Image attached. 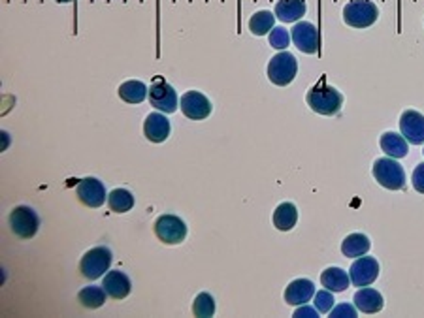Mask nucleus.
Masks as SVG:
<instances>
[{
	"label": "nucleus",
	"instance_id": "f257e3e1",
	"mask_svg": "<svg viewBox=\"0 0 424 318\" xmlns=\"http://www.w3.org/2000/svg\"><path fill=\"white\" fill-rule=\"evenodd\" d=\"M306 102L308 106L313 109L319 115H326V117H332V115H337L342 106H344V94L337 91L336 87H330L326 83V78H321L319 83L311 87L308 94H306Z\"/></svg>",
	"mask_w": 424,
	"mask_h": 318
},
{
	"label": "nucleus",
	"instance_id": "f03ea898",
	"mask_svg": "<svg viewBox=\"0 0 424 318\" xmlns=\"http://www.w3.org/2000/svg\"><path fill=\"white\" fill-rule=\"evenodd\" d=\"M373 179L387 191H402L405 186V172L400 162L391 157L377 159L371 168Z\"/></svg>",
	"mask_w": 424,
	"mask_h": 318
},
{
	"label": "nucleus",
	"instance_id": "7ed1b4c3",
	"mask_svg": "<svg viewBox=\"0 0 424 318\" xmlns=\"http://www.w3.org/2000/svg\"><path fill=\"white\" fill-rule=\"evenodd\" d=\"M344 23L353 28H368L379 19V8L371 0H351L344 6Z\"/></svg>",
	"mask_w": 424,
	"mask_h": 318
},
{
	"label": "nucleus",
	"instance_id": "20e7f679",
	"mask_svg": "<svg viewBox=\"0 0 424 318\" xmlns=\"http://www.w3.org/2000/svg\"><path fill=\"white\" fill-rule=\"evenodd\" d=\"M298 72L297 57L289 51H281V53L274 55L268 62V80L277 87L290 85Z\"/></svg>",
	"mask_w": 424,
	"mask_h": 318
},
{
	"label": "nucleus",
	"instance_id": "39448f33",
	"mask_svg": "<svg viewBox=\"0 0 424 318\" xmlns=\"http://www.w3.org/2000/svg\"><path fill=\"white\" fill-rule=\"evenodd\" d=\"M114 254L109 251L108 247H94L91 251L83 254V258L80 262V272L81 275L89 281L94 279H100L104 273L108 272L109 265H112Z\"/></svg>",
	"mask_w": 424,
	"mask_h": 318
},
{
	"label": "nucleus",
	"instance_id": "423d86ee",
	"mask_svg": "<svg viewBox=\"0 0 424 318\" xmlns=\"http://www.w3.org/2000/svg\"><path fill=\"white\" fill-rule=\"evenodd\" d=\"M12 232L21 239H33L40 228V217L28 206H17L8 217Z\"/></svg>",
	"mask_w": 424,
	"mask_h": 318
},
{
	"label": "nucleus",
	"instance_id": "0eeeda50",
	"mask_svg": "<svg viewBox=\"0 0 424 318\" xmlns=\"http://www.w3.org/2000/svg\"><path fill=\"white\" fill-rule=\"evenodd\" d=\"M155 236L159 241H162L164 245H179L187 238L188 228L185 224V220L175 217V215H161L155 220Z\"/></svg>",
	"mask_w": 424,
	"mask_h": 318
},
{
	"label": "nucleus",
	"instance_id": "6e6552de",
	"mask_svg": "<svg viewBox=\"0 0 424 318\" xmlns=\"http://www.w3.org/2000/svg\"><path fill=\"white\" fill-rule=\"evenodd\" d=\"M149 104L159 109L161 113H174L177 109V94H175V89L170 85L168 81L157 76L151 87H149Z\"/></svg>",
	"mask_w": 424,
	"mask_h": 318
},
{
	"label": "nucleus",
	"instance_id": "1a4fd4ad",
	"mask_svg": "<svg viewBox=\"0 0 424 318\" xmlns=\"http://www.w3.org/2000/svg\"><path fill=\"white\" fill-rule=\"evenodd\" d=\"M290 38L294 42V46L306 55L317 53L319 46H321V34L310 21H298L290 30Z\"/></svg>",
	"mask_w": 424,
	"mask_h": 318
},
{
	"label": "nucleus",
	"instance_id": "9d476101",
	"mask_svg": "<svg viewBox=\"0 0 424 318\" xmlns=\"http://www.w3.org/2000/svg\"><path fill=\"white\" fill-rule=\"evenodd\" d=\"M179 107H182L183 115L191 121L208 119L211 112H213V106H211L209 98L200 91H187L183 94Z\"/></svg>",
	"mask_w": 424,
	"mask_h": 318
},
{
	"label": "nucleus",
	"instance_id": "9b49d317",
	"mask_svg": "<svg viewBox=\"0 0 424 318\" xmlns=\"http://www.w3.org/2000/svg\"><path fill=\"white\" fill-rule=\"evenodd\" d=\"M76 196L80 200L83 206L91 207V209H98L104 206V202L108 198L106 188L102 185L100 179L96 177H85L81 179L76 186Z\"/></svg>",
	"mask_w": 424,
	"mask_h": 318
},
{
	"label": "nucleus",
	"instance_id": "f8f14e48",
	"mask_svg": "<svg viewBox=\"0 0 424 318\" xmlns=\"http://www.w3.org/2000/svg\"><path fill=\"white\" fill-rule=\"evenodd\" d=\"M379 272H381V265L377 262L373 256H358V260L355 264L351 265L349 270V277L353 286H370L371 283H376L377 277H379Z\"/></svg>",
	"mask_w": 424,
	"mask_h": 318
},
{
	"label": "nucleus",
	"instance_id": "ddd939ff",
	"mask_svg": "<svg viewBox=\"0 0 424 318\" xmlns=\"http://www.w3.org/2000/svg\"><path fill=\"white\" fill-rule=\"evenodd\" d=\"M400 132L411 145L424 143V115L415 109H405L400 115Z\"/></svg>",
	"mask_w": 424,
	"mask_h": 318
},
{
	"label": "nucleus",
	"instance_id": "4468645a",
	"mask_svg": "<svg viewBox=\"0 0 424 318\" xmlns=\"http://www.w3.org/2000/svg\"><path fill=\"white\" fill-rule=\"evenodd\" d=\"M170 121L164 117V113L153 112L149 113L145 121H143V136L151 141V143H162L166 141L170 136Z\"/></svg>",
	"mask_w": 424,
	"mask_h": 318
},
{
	"label": "nucleus",
	"instance_id": "2eb2a0df",
	"mask_svg": "<svg viewBox=\"0 0 424 318\" xmlns=\"http://www.w3.org/2000/svg\"><path fill=\"white\" fill-rule=\"evenodd\" d=\"M102 286L109 298L114 299H125L132 290V283H130L128 275L125 272H119V270L108 272V275L102 279Z\"/></svg>",
	"mask_w": 424,
	"mask_h": 318
},
{
	"label": "nucleus",
	"instance_id": "dca6fc26",
	"mask_svg": "<svg viewBox=\"0 0 424 318\" xmlns=\"http://www.w3.org/2000/svg\"><path fill=\"white\" fill-rule=\"evenodd\" d=\"M311 298H315V285L310 279H297L285 288V303L287 305H303Z\"/></svg>",
	"mask_w": 424,
	"mask_h": 318
},
{
	"label": "nucleus",
	"instance_id": "f3484780",
	"mask_svg": "<svg viewBox=\"0 0 424 318\" xmlns=\"http://www.w3.org/2000/svg\"><path fill=\"white\" fill-rule=\"evenodd\" d=\"M353 301H355V307L358 311L364 312V315H376L385 307V299L381 296V292L376 290V288H368V286H362L355 294Z\"/></svg>",
	"mask_w": 424,
	"mask_h": 318
},
{
	"label": "nucleus",
	"instance_id": "a211bd4d",
	"mask_svg": "<svg viewBox=\"0 0 424 318\" xmlns=\"http://www.w3.org/2000/svg\"><path fill=\"white\" fill-rule=\"evenodd\" d=\"M272 222L279 232H290L298 222V209L292 202H283L272 215Z\"/></svg>",
	"mask_w": 424,
	"mask_h": 318
},
{
	"label": "nucleus",
	"instance_id": "6ab92c4d",
	"mask_svg": "<svg viewBox=\"0 0 424 318\" xmlns=\"http://www.w3.org/2000/svg\"><path fill=\"white\" fill-rule=\"evenodd\" d=\"M308 6L303 0H279L276 4V17L283 23H297L306 15Z\"/></svg>",
	"mask_w": 424,
	"mask_h": 318
},
{
	"label": "nucleus",
	"instance_id": "aec40b11",
	"mask_svg": "<svg viewBox=\"0 0 424 318\" xmlns=\"http://www.w3.org/2000/svg\"><path fill=\"white\" fill-rule=\"evenodd\" d=\"M351 277L349 273L342 270V267H326L323 273H321V285L326 288V290L334 292H345L349 288Z\"/></svg>",
	"mask_w": 424,
	"mask_h": 318
},
{
	"label": "nucleus",
	"instance_id": "412c9836",
	"mask_svg": "<svg viewBox=\"0 0 424 318\" xmlns=\"http://www.w3.org/2000/svg\"><path fill=\"white\" fill-rule=\"evenodd\" d=\"M379 145L391 159H404V157H407V151H409L407 139L402 134L396 132H385L379 139Z\"/></svg>",
	"mask_w": 424,
	"mask_h": 318
},
{
	"label": "nucleus",
	"instance_id": "4be33fe9",
	"mask_svg": "<svg viewBox=\"0 0 424 318\" xmlns=\"http://www.w3.org/2000/svg\"><path fill=\"white\" fill-rule=\"evenodd\" d=\"M117 94H119V98H121L123 102H127V104H141L143 100L148 98L149 89L143 81L130 80L119 85Z\"/></svg>",
	"mask_w": 424,
	"mask_h": 318
},
{
	"label": "nucleus",
	"instance_id": "5701e85b",
	"mask_svg": "<svg viewBox=\"0 0 424 318\" xmlns=\"http://www.w3.org/2000/svg\"><path fill=\"white\" fill-rule=\"evenodd\" d=\"M370 247L371 241L368 236H364V233H351L342 243V252H344V256H347V258H358V256L368 254Z\"/></svg>",
	"mask_w": 424,
	"mask_h": 318
},
{
	"label": "nucleus",
	"instance_id": "b1692460",
	"mask_svg": "<svg viewBox=\"0 0 424 318\" xmlns=\"http://www.w3.org/2000/svg\"><path fill=\"white\" fill-rule=\"evenodd\" d=\"M276 27V14H272L268 10H260L256 14L251 15L249 30L255 36H266L270 30Z\"/></svg>",
	"mask_w": 424,
	"mask_h": 318
},
{
	"label": "nucleus",
	"instance_id": "393cba45",
	"mask_svg": "<svg viewBox=\"0 0 424 318\" xmlns=\"http://www.w3.org/2000/svg\"><path fill=\"white\" fill-rule=\"evenodd\" d=\"M108 206L114 213H127L134 207V196L127 188H115L108 194Z\"/></svg>",
	"mask_w": 424,
	"mask_h": 318
},
{
	"label": "nucleus",
	"instance_id": "a878e982",
	"mask_svg": "<svg viewBox=\"0 0 424 318\" xmlns=\"http://www.w3.org/2000/svg\"><path fill=\"white\" fill-rule=\"evenodd\" d=\"M106 290H104V286H85L83 290L78 294V299H80V303L83 305V307H87V309H98V307H102L104 305V301H106Z\"/></svg>",
	"mask_w": 424,
	"mask_h": 318
},
{
	"label": "nucleus",
	"instance_id": "bb28decb",
	"mask_svg": "<svg viewBox=\"0 0 424 318\" xmlns=\"http://www.w3.org/2000/svg\"><path fill=\"white\" fill-rule=\"evenodd\" d=\"M193 315L195 317H213L215 315V299L208 292L198 294L193 301Z\"/></svg>",
	"mask_w": 424,
	"mask_h": 318
},
{
	"label": "nucleus",
	"instance_id": "cd10ccee",
	"mask_svg": "<svg viewBox=\"0 0 424 318\" xmlns=\"http://www.w3.org/2000/svg\"><path fill=\"white\" fill-rule=\"evenodd\" d=\"M290 34L287 28L283 27H274L272 30H270L268 34V42L270 46L274 47V49H279V51H283V49H287L290 44Z\"/></svg>",
	"mask_w": 424,
	"mask_h": 318
},
{
	"label": "nucleus",
	"instance_id": "c85d7f7f",
	"mask_svg": "<svg viewBox=\"0 0 424 318\" xmlns=\"http://www.w3.org/2000/svg\"><path fill=\"white\" fill-rule=\"evenodd\" d=\"M334 294L330 290L315 292V309L319 312H330L334 307Z\"/></svg>",
	"mask_w": 424,
	"mask_h": 318
},
{
	"label": "nucleus",
	"instance_id": "c756f323",
	"mask_svg": "<svg viewBox=\"0 0 424 318\" xmlns=\"http://www.w3.org/2000/svg\"><path fill=\"white\" fill-rule=\"evenodd\" d=\"M358 315L357 307H353L351 303H339L336 307H332L330 317L332 318H355Z\"/></svg>",
	"mask_w": 424,
	"mask_h": 318
},
{
	"label": "nucleus",
	"instance_id": "7c9ffc66",
	"mask_svg": "<svg viewBox=\"0 0 424 318\" xmlns=\"http://www.w3.org/2000/svg\"><path fill=\"white\" fill-rule=\"evenodd\" d=\"M411 185L418 194H424V162H421L411 175Z\"/></svg>",
	"mask_w": 424,
	"mask_h": 318
},
{
	"label": "nucleus",
	"instance_id": "2f4dec72",
	"mask_svg": "<svg viewBox=\"0 0 424 318\" xmlns=\"http://www.w3.org/2000/svg\"><path fill=\"white\" fill-rule=\"evenodd\" d=\"M294 318H300V317H311L315 318L319 317V311L317 309H311V307H308V303L303 305H298V309L294 311V315H292Z\"/></svg>",
	"mask_w": 424,
	"mask_h": 318
},
{
	"label": "nucleus",
	"instance_id": "473e14b6",
	"mask_svg": "<svg viewBox=\"0 0 424 318\" xmlns=\"http://www.w3.org/2000/svg\"><path fill=\"white\" fill-rule=\"evenodd\" d=\"M55 2H59V4H67V2H72V0H55Z\"/></svg>",
	"mask_w": 424,
	"mask_h": 318
},
{
	"label": "nucleus",
	"instance_id": "72a5a7b5",
	"mask_svg": "<svg viewBox=\"0 0 424 318\" xmlns=\"http://www.w3.org/2000/svg\"><path fill=\"white\" fill-rule=\"evenodd\" d=\"M423 154H424V151H423Z\"/></svg>",
	"mask_w": 424,
	"mask_h": 318
}]
</instances>
